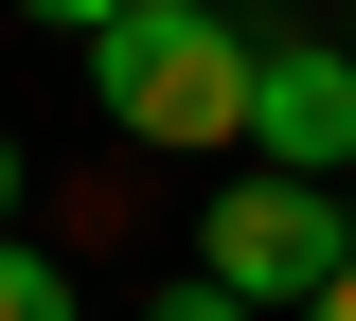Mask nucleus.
<instances>
[{"label": "nucleus", "instance_id": "nucleus-3", "mask_svg": "<svg viewBox=\"0 0 356 321\" xmlns=\"http://www.w3.org/2000/svg\"><path fill=\"white\" fill-rule=\"evenodd\" d=\"M250 161L267 179H339L356 161V54L339 36H267L250 54Z\"/></svg>", "mask_w": 356, "mask_h": 321}, {"label": "nucleus", "instance_id": "nucleus-1", "mask_svg": "<svg viewBox=\"0 0 356 321\" xmlns=\"http://www.w3.org/2000/svg\"><path fill=\"white\" fill-rule=\"evenodd\" d=\"M250 18H196V0H143L125 36L89 54V90L125 143H178V161H250Z\"/></svg>", "mask_w": 356, "mask_h": 321}, {"label": "nucleus", "instance_id": "nucleus-6", "mask_svg": "<svg viewBox=\"0 0 356 321\" xmlns=\"http://www.w3.org/2000/svg\"><path fill=\"white\" fill-rule=\"evenodd\" d=\"M143 321H250V304H232V285H196V268H178V285H161V304H143Z\"/></svg>", "mask_w": 356, "mask_h": 321}, {"label": "nucleus", "instance_id": "nucleus-10", "mask_svg": "<svg viewBox=\"0 0 356 321\" xmlns=\"http://www.w3.org/2000/svg\"><path fill=\"white\" fill-rule=\"evenodd\" d=\"M339 18H356V0H339Z\"/></svg>", "mask_w": 356, "mask_h": 321}, {"label": "nucleus", "instance_id": "nucleus-5", "mask_svg": "<svg viewBox=\"0 0 356 321\" xmlns=\"http://www.w3.org/2000/svg\"><path fill=\"white\" fill-rule=\"evenodd\" d=\"M18 18H54V36H89V54H107V36L143 18V0H18Z\"/></svg>", "mask_w": 356, "mask_h": 321}, {"label": "nucleus", "instance_id": "nucleus-2", "mask_svg": "<svg viewBox=\"0 0 356 321\" xmlns=\"http://www.w3.org/2000/svg\"><path fill=\"white\" fill-rule=\"evenodd\" d=\"M339 268H356V214H339V179H267V161H232V196L196 214V285H232L250 321H267V304L303 321Z\"/></svg>", "mask_w": 356, "mask_h": 321}, {"label": "nucleus", "instance_id": "nucleus-7", "mask_svg": "<svg viewBox=\"0 0 356 321\" xmlns=\"http://www.w3.org/2000/svg\"><path fill=\"white\" fill-rule=\"evenodd\" d=\"M303 321H356V268H339V285H321V304H303Z\"/></svg>", "mask_w": 356, "mask_h": 321}, {"label": "nucleus", "instance_id": "nucleus-9", "mask_svg": "<svg viewBox=\"0 0 356 321\" xmlns=\"http://www.w3.org/2000/svg\"><path fill=\"white\" fill-rule=\"evenodd\" d=\"M196 18H250V0H196Z\"/></svg>", "mask_w": 356, "mask_h": 321}, {"label": "nucleus", "instance_id": "nucleus-8", "mask_svg": "<svg viewBox=\"0 0 356 321\" xmlns=\"http://www.w3.org/2000/svg\"><path fill=\"white\" fill-rule=\"evenodd\" d=\"M0 214H18V125H0Z\"/></svg>", "mask_w": 356, "mask_h": 321}, {"label": "nucleus", "instance_id": "nucleus-4", "mask_svg": "<svg viewBox=\"0 0 356 321\" xmlns=\"http://www.w3.org/2000/svg\"><path fill=\"white\" fill-rule=\"evenodd\" d=\"M0 321H72V268H54V250H18V232H0Z\"/></svg>", "mask_w": 356, "mask_h": 321}]
</instances>
